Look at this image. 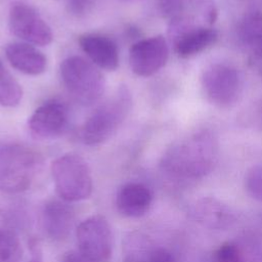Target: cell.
I'll use <instances>...</instances> for the list:
<instances>
[{
  "instance_id": "25",
  "label": "cell",
  "mask_w": 262,
  "mask_h": 262,
  "mask_svg": "<svg viewBox=\"0 0 262 262\" xmlns=\"http://www.w3.org/2000/svg\"><path fill=\"white\" fill-rule=\"evenodd\" d=\"M253 63H254V66L257 68V70L259 71L260 75L262 76V58H260V59H254V60H253Z\"/></svg>"
},
{
  "instance_id": "13",
  "label": "cell",
  "mask_w": 262,
  "mask_h": 262,
  "mask_svg": "<svg viewBox=\"0 0 262 262\" xmlns=\"http://www.w3.org/2000/svg\"><path fill=\"white\" fill-rule=\"evenodd\" d=\"M152 202L151 191L142 183L130 182L123 185L116 198L118 211L130 218L143 216L150 208Z\"/></svg>"
},
{
  "instance_id": "23",
  "label": "cell",
  "mask_w": 262,
  "mask_h": 262,
  "mask_svg": "<svg viewBox=\"0 0 262 262\" xmlns=\"http://www.w3.org/2000/svg\"><path fill=\"white\" fill-rule=\"evenodd\" d=\"M92 4V0H69L68 8L71 13L76 15L84 14Z\"/></svg>"
},
{
  "instance_id": "4",
  "label": "cell",
  "mask_w": 262,
  "mask_h": 262,
  "mask_svg": "<svg viewBox=\"0 0 262 262\" xmlns=\"http://www.w3.org/2000/svg\"><path fill=\"white\" fill-rule=\"evenodd\" d=\"M59 74L67 92L82 105L94 104L104 93L105 81L102 74L82 56L73 55L63 59Z\"/></svg>"
},
{
  "instance_id": "20",
  "label": "cell",
  "mask_w": 262,
  "mask_h": 262,
  "mask_svg": "<svg viewBox=\"0 0 262 262\" xmlns=\"http://www.w3.org/2000/svg\"><path fill=\"white\" fill-rule=\"evenodd\" d=\"M246 188L256 200L262 202V167H252L246 175Z\"/></svg>"
},
{
  "instance_id": "16",
  "label": "cell",
  "mask_w": 262,
  "mask_h": 262,
  "mask_svg": "<svg viewBox=\"0 0 262 262\" xmlns=\"http://www.w3.org/2000/svg\"><path fill=\"white\" fill-rule=\"evenodd\" d=\"M217 39V33L213 29L196 28L181 31L177 34L174 49L181 57L196 54L211 46Z\"/></svg>"
},
{
  "instance_id": "19",
  "label": "cell",
  "mask_w": 262,
  "mask_h": 262,
  "mask_svg": "<svg viewBox=\"0 0 262 262\" xmlns=\"http://www.w3.org/2000/svg\"><path fill=\"white\" fill-rule=\"evenodd\" d=\"M21 258L23 248L17 236L0 228V262H20Z\"/></svg>"
},
{
  "instance_id": "5",
  "label": "cell",
  "mask_w": 262,
  "mask_h": 262,
  "mask_svg": "<svg viewBox=\"0 0 262 262\" xmlns=\"http://www.w3.org/2000/svg\"><path fill=\"white\" fill-rule=\"evenodd\" d=\"M55 190L66 202H79L90 196L92 176L87 162L77 154H66L51 164Z\"/></svg>"
},
{
  "instance_id": "24",
  "label": "cell",
  "mask_w": 262,
  "mask_h": 262,
  "mask_svg": "<svg viewBox=\"0 0 262 262\" xmlns=\"http://www.w3.org/2000/svg\"><path fill=\"white\" fill-rule=\"evenodd\" d=\"M60 262H90L79 251H69L63 254Z\"/></svg>"
},
{
  "instance_id": "3",
  "label": "cell",
  "mask_w": 262,
  "mask_h": 262,
  "mask_svg": "<svg viewBox=\"0 0 262 262\" xmlns=\"http://www.w3.org/2000/svg\"><path fill=\"white\" fill-rule=\"evenodd\" d=\"M42 157L25 144L12 143L0 149V191L27 190L41 171Z\"/></svg>"
},
{
  "instance_id": "10",
  "label": "cell",
  "mask_w": 262,
  "mask_h": 262,
  "mask_svg": "<svg viewBox=\"0 0 262 262\" xmlns=\"http://www.w3.org/2000/svg\"><path fill=\"white\" fill-rule=\"evenodd\" d=\"M68 123L67 106L58 100H49L34 111L28 121V128L34 138L48 140L62 135Z\"/></svg>"
},
{
  "instance_id": "9",
  "label": "cell",
  "mask_w": 262,
  "mask_h": 262,
  "mask_svg": "<svg viewBox=\"0 0 262 262\" xmlns=\"http://www.w3.org/2000/svg\"><path fill=\"white\" fill-rule=\"evenodd\" d=\"M169 48L163 36H154L135 42L129 50V64L134 74L148 77L167 62Z\"/></svg>"
},
{
  "instance_id": "6",
  "label": "cell",
  "mask_w": 262,
  "mask_h": 262,
  "mask_svg": "<svg viewBox=\"0 0 262 262\" xmlns=\"http://www.w3.org/2000/svg\"><path fill=\"white\" fill-rule=\"evenodd\" d=\"M78 251L90 262H108L113 254V233L104 216L93 215L76 230Z\"/></svg>"
},
{
  "instance_id": "21",
  "label": "cell",
  "mask_w": 262,
  "mask_h": 262,
  "mask_svg": "<svg viewBox=\"0 0 262 262\" xmlns=\"http://www.w3.org/2000/svg\"><path fill=\"white\" fill-rule=\"evenodd\" d=\"M214 256L216 262H243L238 248L232 243L222 244Z\"/></svg>"
},
{
  "instance_id": "2",
  "label": "cell",
  "mask_w": 262,
  "mask_h": 262,
  "mask_svg": "<svg viewBox=\"0 0 262 262\" xmlns=\"http://www.w3.org/2000/svg\"><path fill=\"white\" fill-rule=\"evenodd\" d=\"M131 106V93L127 87L121 86L84 122L79 132L81 141L90 146L107 141L126 120Z\"/></svg>"
},
{
  "instance_id": "7",
  "label": "cell",
  "mask_w": 262,
  "mask_h": 262,
  "mask_svg": "<svg viewBox=\"0 0 262 262\" xmlns=\"http://www.w3.org/2000/svg\"><path fill=\"white\" fill-rule=\"evenodd\" d=\"M8 26L10 32L25 43L45 46L53 39L49 25L34 7L24 2H14L10 6Z\"/></svg>"
},
{
  "instance_id": "18",
  "label": "cell",
  "mask_w": 262,
  "mask_h": 262,
  "mask_svg": "<svg viewBox=\"0 0 262 262\" xmlns=\"http://www.w3.org/2000/svg\"><path fill=\"white\" fill-rule=\"evenodd\" d=\"M21 97V86L0 59V105L8 107L15 106L20 102Z\"/></svg>"
},
{
  "instance_id": "14",
  "label": "cell",
  "mask_w": 262,
  "mask_h": 262,
  "mask_svg": "<svg viewBox=\"0 0 262 262\" xmlns=\"http://www.w3.org/2000/svg\"><path fill=\"white\" fill-rule=\"evenodd\" d=\"M5 55L9 63L27 75H40L47 67L46 56L34 45L25 42H13L6 46Z\"/></svg>"
},
{
  "instance_id": "17",
  "label": "cell",
  "mask_w": 262,
  "mask_h": 262,
  "mask_svg": "<svg viewBox=\"0 0 262 262\" xmlns=\"http://www.w3.org/2000/svg\"><path fill=\"white\" fill-rule=\"evenodd\" d=\"M239 37L251 52L252 60L262 58V13L248 14L239 26Z\"/></svg>"
},
{
  "instance_id": "12",
  "label": "cell",
  "mask_w": 262,
  "mask_h": 262,
  "mask_svg": "<svg viewBox=\"0 0 262 262\" xmlns=\"http://www.w3.org/2000/svg\"><path fill=\"white\" fill-rule=\"evenodd\" d=\"M79 45L91 62L105 71H115L119 66V50L113 39L100 34H85Z\"/></svg>"
},
{
  "instance_id": "1",
  "label": "cell",
  "mask_w": 262,
  "mask_h": 262,
  "mask_svg": "<svg viewBox=\"0 0 262 262\" xmlns=\"http://www.w3.org/2000/svg\"><path fill=\"white\" fill-rule=\"evenodd\" d=\"M217 142L212 134L203 131L173 145L162 160L163 170L178 178H200L214 167Z\"/></svg>"
},
{
  "instance_id": "22",
  "label": "cell",
  "mask_w": 262,
  "mask_h": 262,
  "mask_svg": "<svg viewBox=\"0 0 262 262\" xmlns=\"http://www.w3.org/2000/svg\"><path fill=\"white\" fill-rule=\"evenodd\" d=\"M161 12L171 18H176L181 11V1L180 0H160L159 3Z\"/></svg>"
},
{
  "instance_id": "15",
  "label": "cell",
  "mask_w": 262,
  "mask_h": 262,
  "mask_svg": "<svg viewBox=\"0 0 262 262\" xmlns=\"http://www.w3.org/2000/svg\"><path fill=\"white\" fill-rule=\"evenodd\" d=\"M192 217L204 226L216 229L230 227L235 214L230 207L214 198H203L192 205Z\"/></svg>"
},
{
  "instance_id": "11",
  "label": "cell",
  "mask_w": 262,
  "mask_h": 262,
  "mask_svg": "<svg viewBox=\"0 0 262 262\" xmlns=\"http://www.w3.org/2000/svg\"><path fill=\"white\" fill-rule=\"evenodd\" d=\"M66 201L51 200L41 212V224L44 233L53 241H62L69 236L75 221L73 208Z\"/></svg>"
},
{
  "instance_id": "8",
  "label": "cell",
  "mask_w": 262,
  "mask_h": 262,
  "mask_svg": "<svg viewBox=\"0 0 262 262\" xmlns=\"http://www.w3.org/2000/svg\"><path fill=\"white\" fill-rule=\"evenodd\" d=\"M202 84L207 97L219 106L234 103L242 89L237 70L226 63H215L209 67L203 74Z\"/></svg>"
}]
</instances>
